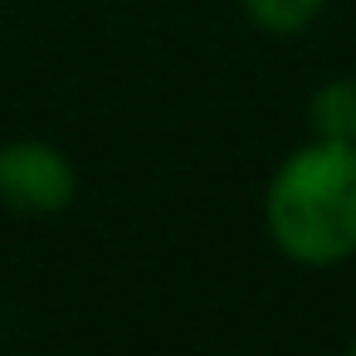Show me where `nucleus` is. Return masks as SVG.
Wrapping results in <instances>:
<instances>
[{
  "instance_id": "obj_5",
  "label": "nucleus",
  "mask_w": 356,
  "mask_h": 356,
  "mask_svg": "<svg viewBox=\"0 0 356 356\" xmlns=\"http://www.w3.org/2000/svg\"><path fill=\"white\" fill-rule=\"evenodd\" d=\"M346 356H356V337H351V346H346Z\"/></svg>"
},
{
  "instance_id": "obj_4",
  "label": "nucleus",
  "mask_w": 356,
  "mask_h": 356,
  "mask_svg": "<svg viewBox=\"0 0 356 356\" xmlns=\"http://www.w3.org/2000/svg\"><path fill=\"white\" fill-rule=\"evenodd\" d=\"M327 0H239V10L268 35H298L322 15Z\"/></svg>"
},
{
  "instance_id": "obj_1",
  "label": "nucleus",
  "mask_w": 356,
  "mask_h": 356,
  "mask_svg": "<svg viewBox=\"0 0 356 356\" xmlns=\"http://www.w3.org/2000/svg\"><path fill=\"white\" fill-rule=\"evenodd\" d=\"M273 249L302 268H332L356 254V147L322 142L288 152L264 191Z\"/></svg>"
},
{
  "instance_id": "obj_3",
  "label": "nucleus",
  "mask_w": 356,
  "mask_h": 356,
  "mask_svg": "<svg viewBox=\"0 0 356 356\" xmlns=\"http://www.w3.org/2000/svg\"><path fill=\"white\" fill-rule=\"evenodd\" d=\"M307 122L312 137L356 147V79H327L307 103Z\"/></svg>"
},
{
  "instance_id": "obj_2",
  "label": "nucleus",
  "mask_w": 356,
  "mask_h": 356,
  "mask_svg": "<svg viewBox=\"0 0 356 356\" xmlns=\"http://www.w3.org/2000/svg\"><path fill=\"white\" fill-rule=\"evenodd\" d=\"M79 195L74 161L40 137H20L0 147V205L15 215H64Z\"/></svg>"
}]
</instances>
